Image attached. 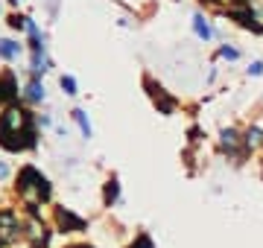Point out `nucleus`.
I'll return each mask as SVG.
<instances>
[{
  "label": "nucleus",
  "mask_w": 263,
  "mask_h": 248,
  "mask_svg": "<svg viewBox=\"0 0 263 248\" xmlns=\"http://www.w3.org/2000/svg\"><path fill=\"white\" fill-rule=\"evenodd\" d=\"M117 196H120V181H117V178H108V181H105V193H103L105 208H111L114 201H117Z\"/></svg>",
  "instance_id": "nucleus-7"
},
{
  "label": "nucleus",
  "mask_w": 263,
  "mask_h": 248,
  "mask_svg": "<svg viewBox=\"0 0 263 248\" xmlns=\"http://www.w3.org/2000/svg\"><path fill=\"white\" fill-rule=\"evenodd\" d=\"M219 53H222V56H226V58H237V56H240V53H237L234 47H222V50H219Z\"/></svg>",
  "instance_id": "nucleus-16"
},
{
  "label": "nucleus",
  "mask_w": 263,
  "mask_h": 248,
  "mask_svg": "<svg viewBox=\"0 0 263 248\" xmlns=\"http://www.w3.org/2000/svg\"><path fill=\"white\" fill-rule=\"evenodd\" d=\"M73 120L79 123V129H82L85 137H91V123H88V117H85V111H73Z\"/></svg>",
  "instance_id": "nucleus-13"
},
{
  "label": "nucleus",
  "mask_w": 263,
  "mask_h": 248,
  "mask_svg": "<svg viewBox=\"0 0 263 248\" xmlns=\"http://www.w3.org/2000/svg\"><path fill=\"white\" fill-rule=\"evenodd\" d=\"M249 73H252V76H260V73H263V65H260V61H254V65L249 67Z\"/></svg>",
  "instance_id": "nucleus-17"
},
{
  "label": "nucleus",
  "mask_w": 263,
  "mask_h": 248,
  "mask_svg": "<svg viewBox=\"0 0 263 248\" xmlns=\"http://www.w3.org/2000/svg\"><path fill=\"white\" fill-rule=\"evenodd\" d=\"M219 137H222V149L234 155L237 152V143H240V137H237L234 129H222V134H219Z\"/></svg>",
  "instance_id": "nucleus-8"
},
{
  "label": "nucleus",
  "mask_w": 263,
  "mask_h": 248,
  "mask_svg": "<svg viewBox=\"0 0 263 248\" xmlns=\"http://www.w3.org/2000/svg\"><path fill=\"white\" fill-rule=\"evenodd\" d=\"M15 94H18L15 76H12V73H3V76H0V102H9V99H15Z\"/></svg>",
  "instance_id": "nucleus-6"
},
{
  "label": "nucleus",
  "mask_w": 263,
  "mask_h": 248,
  "mask_svg": "<svg viewBox=\"0 0 263 248\" xmlns=\"http://www.w3.org/2000/svg\"><path fill=\"white\" fill-rule=\"evenodd\" d=\"M246 146H252V149L263 146V132L260 129H249V132H246Z\"/></svg>",
  "instance_id": "nucleus-10"
},
{
  "label": "nucleus",
  "mask_w": 263,
  "mask_h": 248,
  "mask_svg": "<svg viewBox=\"0 0 263 248\" xmlns=\"http://www.w3.org/2000/svg\"><path fill=\"white\" fill-rule=\"evenodd\" d=\"M56 225H59V231H65V234H79V231L88 228V222H85L82 216H76L73 210H67V208L56 210Z\"/></svg>",
  "instance_id": "nucleus-4"
},
{
  "label": "nucleus",
  "mask_w": 263,
  "mask_h": 248,
  "mask_svg": "<svg viewBox=\"0 0 263 248\" xmlns=\"http://www.w3.org/2000/svg\"><path fill=\"white\" fill-rule=\"evenodd\" d=\"M126 248H152V239L146 237V234H141V237L135 239V242H132V245H126Z\"/></svg>",
  "instance_id": "nucleus-14"
},
{
  "label": "nucleus",
  "mask_w": 263,
  "mask_h": 248,
  "mask_svg": "<svg viewBox=\"0 0 263 248\" xmlns=\"http://www.w3.org/2000/svg\"><path fill=\"white\" fill-rule=\"evenodd\" d=\"M35 120L27 108L9 105L0 114V146L6 152H27L35 146Z\"/></svg>",
  "instance_id": "nucleus-1"
},
{
  "label": "nucleus",
  "mask_w": 263,
  "mask_h": 248,
  "mask_svg": "<svg viewBox=\"0 0 263 248\" xmlns=\"http://www.w3.org/2000/svg\"><path fill=\"white\" fill-rule=\"evenodd\" d=\"M0 56L3 58H15L18 56V44H15V41H0Z\"/></svg>",
  "instance_id": "nucleus-12"
},
{
  "label": "nucleus",
  "mask_w": 263,
  "mask_h": 248,
  "mask_svg": "<svg viewBox=\"0 0 263 248\" xmlns=\"http://www.w3.org/2000/svg\"><path fill=\"white\" fill-rule=\"evenodd\" d=\"M18 196L24 199V204L29 208L32 216H38V208L50 201V181L35 170V167H24L18 172Z\"/></svg>",
  "instance_id": "nucleus-2"
},
{
  "label": "nucleus",
  "mask_w": 263,
  "mask_h": 248,
  "mask_svg": "<svg viewBox=\"0 0 263 248\" xmlns=\"http://www.w3.org/2000/svg\"><path fill=\"white\" fill-rule=\"evenodd\" d=\"M62 88H65V94H76V82H73V76H62Z\"/></svg>",
  "instance_id": "nucleus-15"
},
{
  "label": "nucleus",
  "mask_w": 263,
  "mask_h": 248,
  "mask_svg": "<svg viewBox=\"0 0 263 248\" xmlns=\"http://www.w3.org/2000/svg\"><path fill=\"white\" fill-rule=\"evenodd\" d=\"M143 82H146V88H149L152 102L158 105V111H161V114H173V111H176V99H173V96H167V91H164L161 85H155V82H152L149 76L143 79Z\"/></svg>",
  "instance_id": "nucleus-5"
},
{
  "label": "nucleus",
  "mask_w": 263,
  "mask_h": 248,
  "mask_svg": "<svg viewBox=\"0 0 263 248\" xmlns=\"http://www.w3.org/2000/svg\"><path fill=\"white\" fill-rule=\"evenodd\" d=\"M27 96L32 99V102H38V99H44V88L38 85V79H32V82H29V88H27Z\"/></svg>",
  "instance_id": "nucleus-11"
},
{
  "label": "nucleus",
  "mask_w": 263,
  "mask_h": 248,
  "mask_svg": "<svg viewBox=\"0 0 263 248\" xmlns=\"http://www.w3.org/2000/svg\"><path fill=\"white\" fill-rule=\"evenodd\" d=\"M67 248H91V245H67Z\"/></svg>",
  "instance_id": "nucleus-18"
},
{
  "label": "nucleus",
  "mask_w": 263,
  "mask_h": 248,
  "mask_svg": "<svg viewBox=\"0 0 263 248\" xmlns=\"http://www.w3.org/2000/svg\"><path fill=\"white\" fill-rule=\"evenodd\" d=\"M24 237V222L15 210H0V245H12Z\"/></svg>",
  "instance_id": "nucleus-3"
},
{
  "label": "nucleus",
  "mask_w": 263,
  "mask_h": 248,
  "mask_svg": "<svg viewBox=\"0 0 263 248\" xmlns=\"http://www.w3.org/2000/svg\"><path fill=\"white\" fill-rule=\"evenodd\" d=\"M193 29H196V35H199V38H211V35H214V29H211V27H208V24H205V18H202V15H196V18H193Z\"/></svg>",
  "instance_id": "nucleus-9"
}]
</instances>
